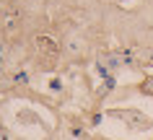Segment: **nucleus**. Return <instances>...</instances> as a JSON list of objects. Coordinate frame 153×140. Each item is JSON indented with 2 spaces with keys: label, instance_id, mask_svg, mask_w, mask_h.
I'll list each match as a JSON object with an SVG mask.
<instances>
[{
  "label": "nucleus",
  "instance_id": "obj_1",
  "mask_svg": "<svg viewBox=\"0 0 153 140\" xmlns=\"http://www.w3.org/2000/svg\"><path fill=\"white\" fill-rule=\"evenodd\" d=\"M153 88V81H148V83H145V91H151Z\"/></svg>",
  "mask_w": 153,
  "mask_h": 140
}]
</instances>
